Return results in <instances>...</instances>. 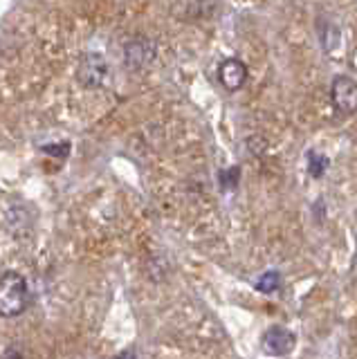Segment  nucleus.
Instances as JSON below:
<instances>
[{"label":"nucleus","mask_w":357,"mask_h":359,"mask_svg":"<svg viewBox=\"0 0 357 359\" xmlns=\"http://www.w3.org/2000/svg\"><path fill=\"white\" fill-rule=\"evenodd\" d=\"M27 280L18 272L0 274V317L12 319L27 308Z\"/></svg>","instance_id":"nucleus-1"},{"label":"nucleus","mask_w":357,"mask_h":359,"mask_svg":"<svg viewBox=\"0 0 357 359\" xmlns=\"http://www.w3.org/2000/svg\"><path fill=\"white\" fill-rule=\"evenodd\" d=\"M330 101L342 115L357 112V81L351 76H335L330 86Z\"/></svg>","instance_id":"nucleus-2"},{"label":"nucleus","mask_w":357,"mask_h":359,"mask_svg":"<svg viewBox=\"0 0 357 359\" xmlns=\"http://www.w3.org/2000/svg\"><path fill=\"white\" fill-rule=\"evenodd\" d=\"M295 346H297V334L283 328V325H272L261 337V348L270 357H285L295 351Z\"/></svg>","instance_id":"nucleus-3"},{"label":"nucleus","mask_w":357,"mask_h":359,"mask_svg":"<svg viewBox=\"0 0 357 359\" xmlns=\"http://www.w3.org/2000/svg\"><path fill=\"white\" fill-rule=\"evenodd\" d=\"M218 79L227 93H236L248 81V67L238 59H225L218 67Z\"/></svg>","instance_id":"nucleus-4"},{"label":"nucleus","mask_w":357,"mask_h":359,"mask_svg":"<svg viewBox=\"0 0 357 359\" xmlns=\"http://www.w3.org/2000/svg\"><path fill=\"white\" fill-rule=\"evenodd\" d=\"M106 74V65L102 61L99 54H88L79 63V79L81 83H86L88 88H97L102 86V79Z\"/></svg>","instance_id":"nucleus-5"},{"label":"nucleus","mask_w":357,"mask_h":359,"mask_svg":"<svg viewBox=\"0 0 357 359\" xmlns=\"http://www.w3.org/2000/svg\"><path fill=\"white\" fill-rule=\"evenodd\" d=\"M254 287L263 292V294H272V292H276L278 287H281V274L274 272V269H270V272L261 274L259 278L254 280Z\"/></svg>","instance_id":"nucleus-6"},{"label":"nucleus","mask_w":357,"mask_h":359,"mask_svg":"<svg viewBox=\"0 0 357 359\" xmlns=\"http://www.w3.org/2000/svg\"><path fill=\"white\" fill-rule=\"evenodd\" d=\"M326 168H328V157L323 155V153H317V151H310L308 153V173L319 180L323 173H326Z\"/></svg>","instance_id":"nucleus-7"},{"label":"nucleus","mask_w":357,"mask_h":359,"mask_svg":"<svg viewBox=\"0 0 357 359\" xmlns=\"http://www.w3.org/2000/svg\"><path fill=\"white\" fill-rule=\"evenodd\" d=\"M220 187L222 189H236L238 180H241V168L238 166H229L227 171H220Z\"/></svg>","instance_id":"nucleus-8"},{"label":"nucleus","mask_w":357,"mask_h":359,"mask_svg":"<svg viewBox=\"0 0 357 359\" xmlns=\"http://www.w3.org/2000/svg\"><path fill=\"white\" fill-rule=\"evenodd\" d=\"M63 149H68V144L63 146ZM46 153H54V155H59V151H57V146H46V149H43ZM63 155H68V151H61Z\"/></svg>","instance_id":"nucleus-9"},{"label":"nucleus","mask_w":357,"mask_h":359,"mask_svg":"<svg viewBox=\"0 0 357 359\" xmlns=\"http://www.w3.org/2000/svg\"><path fill=\"white\" fill-rule=\"evenodd\" d=\"M115 359H137V357H135V351H124V353H119Z\"/></svg>","instance_id":"nucleus-10"}]
</instances>
